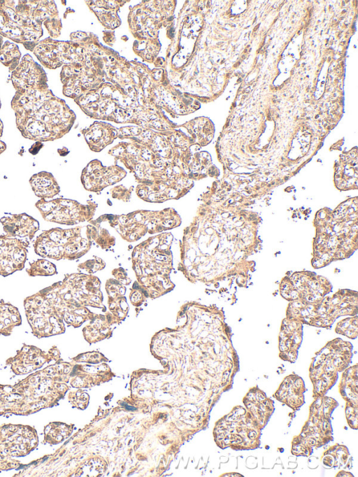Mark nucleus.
<instances>
[{"instance_id": "obj_7", "label": "nucleus", "mask_w": 358, "mask_h": 477, "mask_svg": "<svg viewBox=\"0 0 358 477\" xmlns=\"http://www.w3.org/2000/svg\"><path fill=\"white\" fill-rule=\"evenodd\" d=\"M35 206L45 221L74 225L91 220L97 204L94 202L84 204L73 199L58 197L50 200L39 199Z\"/></svg>"}, {"instance_id": "obj_5", "label": "nucleus", "mask_w": 358, "mask_h": 477, "mask_svg": "<svg viewBox=\"0 0 358 477\" xmlns=\"http://www.w3.org/2000/svg\"><path fill=\"white\" fill-rule=\"evenodd\" d=\"M3 3L0 8V33L17 42L30 43L43 34L42 23L48 21V3Z\"/></svg>"}, {"instance_id": "obj_16", "label": "nucleus", "mask_w": 358, "mask_h": 477, "mask_svg": "<svg viewBox=\"0 0 358 477\" xmlns=\"http://www.w3.org/2000/svg\"><path fill=\"white\" fill-rule=\"evenodd\" d=\"M103 266H104V262H103V261L99 258L96 259L88 260L78 266L79 269L85 270L90 274L94 273L92 267H96L99 271V269H101Z\"/></svg>"}, {"instance_id": "obj_3", "label": "nucleus", "mask_w": 358, "mask_h": 477, "mask_svg": "<svg viewBox=\"0 0 358 477\" xmlns=\"http://www.w3.org/2000/svg\"><path fill=\"white\" fill-rule=\"evenodd\" d=\"M172 240L171 233H160L136 245L132 252V266L137 278L132 290L141 293L145 299L162 296L174 287L170 279Z\"/></svg>"}, {"instance_id": "obj_14", "label": "nucleus", "mask_w": 358, "mask_h": 477, "mask_svg": "<svg viewBox=\"0 0 358 477\" xmlns=\"http://www.w3.org/2000/svg\"><path fill=\"white\" fill-rule=\"evenodd\" d=\"M21 324L22 317L18 308L0 299V335L9 336L13 328Z\"/></svg>"}, {"instance_id": "obj_10", "label": "nucleus", "mask_w": 358, "mask_h": 477, "mask_svg": "<svg viewBox=\"0 0 358 477\" xmlns=\"http://www.w3.org/2000/svg\"><path fill=\"white\" fill-rule=\"evenodd\" d=\"M57 354L59 351L55 347L45 353L36 346L24 345L15 357L7 360V363L15 373H27L41 368Z\"/></svg>"}, {"instance_id": "obj_4", "label": "nucleus", "mask_w": 358, "mask_h": 477, "mask_svg": "<svg viewBox=\"0 0 358 477\" xmlns=\"http://www.w3.org/2000/svg\"><path fill=\"white\" fill-rule=\"evenodd\" d=\"M93 225L43 231L33 243L34 252L43 258L74 260L88 252L92 244Z\"/></svg>"}, {"instance_id": "obj_8", "label": "nucleus", "mask_w": 358, "mask_h": 477, "mask_svg": "<svg viewBox=\"0 0 358 477\" xmlns=\"http://www.w3.org/2000/svg\"><path fill=\"white\" fill-rule=\"evenodd\" d=\"M29 245V241L0 235V276L6 277L24 268Z\"/></svg>"}, {"instance_id": "obj_9", "label": "nucleus", "mask_w": 358, "mask_h": 477, "mask_svg": "<svg viewBox=\"0 0 358 477\" xmlns=\"http://www.w3.org/2000/svg\"><path fill=\"white\" fill-rule=\"evenodd\" d=\"M127 172L117 165L104 166L99 161L91 162L82 171L81 182L90 192H99L126 176Z\"/></svg>"}, {"instance_id": "obj_2", "label": "nucleus", "mask_w": 358, "mask_h": 477, "mask_svg": "<svg viewBox=\"0 0 358 477\" xmlns=\"http://www.w3.org/2000/svg\"><path fill=\"white\" fill-rule=\"evenodd\" d=\"M11 106L22 135L36 141L61 138L74 122L73 113L53 97L47 85L17 90Z\"/></svg>"}, {"instance_id": "obj_13", "label": "nucleus", "mask_w": 358, "mask_h": 477, "mask_svg": "<svg viewBox=\"0 0 358 477\" xmlns=\"http://www.w3.org/2000/svg\"><path fill=\"white\" fill-rule=\"evenodd\" d=\"M124 283L115 279L108 280L106 285L108 295L109 310L110 313L118 318H122L127 313L129 307L124 297L126 288Z\"/></svg>"}, {"instance_id": "obj_15", "label": "nucleus", "mask_w": 358, "mask_h": 477, "mask_svg": "<svg viewBox=\"0 0 358 477\" xmlns=\"http://www.w3.org/2000/svg\"><path fill=\"white\" fill-rule=\"evenodd\" d=\"M26 271L31 277L50 276L57 273L56 266L45 258L38 259L30 262Z\"/></svg>"}, {"instance_id": "obj_12", "label": "nucleus", "mask_w": 358, "mask_h": 477, "mask_svg": "<svg viewBox=\"0 0 358 477\" xmlns=\"http://www.w3.org/2000/svg\"><path fill=\"white\" fill-rule=\"evenodd\" d=\"M29 184L35 195L40 199H52L60 192L54 176L48 171H40L31 176Z\"/></svg>"}, {"instance_id": "obj_6", "label": "nucleus", "mask_w": 358, "mask_h": 477, "mask_svg": "<svg viewBox=\"0 0 358 477\" xmlns=\"http://www.w3.org/2000/svg\"><path fill=\"white\" fill-rule=\"evenodd\" d=\"M101 217L108 221L122 239L129 242L138 241L147 234L163 233L181 223L180 215L171 208L155 211L139 210L127 215Z\"/></svg>"}, {"instance_id": "obj_18", "label": "nucleus", "mask_w": 358, "mask_h": 477, "mask_svg": "<svg viewBox=\"0 0 358 477\" xmlns=\"http://www.w3.org/2000/svg\"><path fill=\"white\" fill-rule=\"evenodd\" d=\"M2 132H3V124H2V122H1V120H0V138H1V135H2Z\"/></svg>"}, {"instance_id": "obj_1", "label": "nucleus", "mask_w": 358, "mask_h": 477, "mask_svg": "<svg viewBox=\"0 0 358 477\" xmlns=\"http://www.w3.org/2000/svg\"><path fill=\"white\" fill-rule=\"evenodd\" d=\"M100 287L92 274L75 273L26 297L25 315L33 334L41 339L62 334L64 322L78 327L94 315L91 308L104 309Z\"/></svg>"}, {"instance_id": "obj_19", "label": "nucleus", "mask_w": 358, "mask_h": 477, "mask_svg": "<svg viewBox=\"0 0 358 477\" xmlns=\"http://www.w3.org/2000/svg\"><path fill=\"white\" fill-rule=\"evenodd\" d=\"M0 107H1V103H0Z\"/></svg>"}, {"instance_id": "obj_17", "label": "nucleus", "mask_w": 358, "mask_h": 477, "mask_svg": "<svg viewBox=\"0 0 358 477\" xmlns=\"http://www.w3.org/2000/svg\"><path fill=\"white\" fill-rule=\"evenodd\" d=\"M131 192V191L128 190L127 188L122 187V185H119V187H114L111 190L113 198L122 199L124 201H127V199L129 198Z\"/></svg>"}, {"instance_id": "obj_11", "label": "nucleus", "mask_w": 358, "mask_h": 477, "mask_svg": "<svg viewBox=\"0 0 358 477\" xmlns=\"http://www.w3.org/2000/svg\"><path fill=\"white\" fill-rule=\"evenodd\" d=\"M0 222L6 235L26 238L31 241L39 229V222L27 213L9 214L1 218Z\"/></svg>"}]
</instances>
